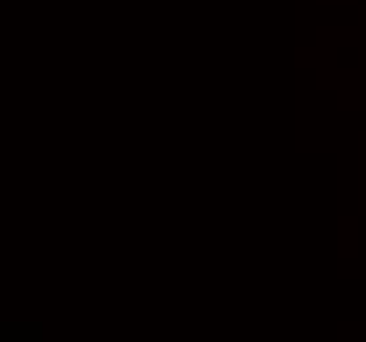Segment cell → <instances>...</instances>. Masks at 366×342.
Here are the masks:
<instances>
[{"label":"cell","mask_w":366,"mask_h":342,"mask_svg":"<svg viewBox=\"0 0 366 342\" xmlns=\"http://www.w3.org/2000/svg\"><path fill=\"white\" fill-rule=\"evenodd\" d=\"M40 321H0V342H40Z\"/></svg>","instance_id":"cell-1"}]
</instances>
